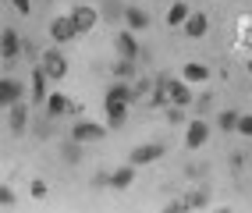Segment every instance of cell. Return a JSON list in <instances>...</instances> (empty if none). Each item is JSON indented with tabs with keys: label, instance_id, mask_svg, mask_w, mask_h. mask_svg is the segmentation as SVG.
I'll list each match as a JSON object with an SVG mask.
<instances>
[{
	"label": "cell",
	"instance_id": "cell-31",
	"mask_svg": "<svg viewBox=\"0 0 252 213\" xmlns=\"http://www.w3.org/2000/svg\"><path fill=\"white\" fill-rule=\"evenodd\" d=\"M167 210H171V213H181V210H189V203H185V199H171V203H167Z\"/></svg>",
	"mask_w": 252,
	"mask_h": 213
},
{
	"label": "cell",
	"instance_id": "cell-28",
	"mask_svg": "<svg viewBox=\"0 0 252 213\" xmlns=\"http://www.w3.org/2000/svg\"><path fill=\"white\" fill-rule=\"evenodd\" d=\"M0 206H14V188L0 185Z\"/></svg>",
	"mask_w": 252,
	"mask_h": 213
},
{
	"label": "cell",
	"instance_id": "cell-1",
	"mask_svg": "<svg viewBox=\"0 0 252 213\" xmlns=\"http://www.w3.org/2000/svg\"><path fill=\"white\" fill-rule=\"evenodd\" d=\"M39 64H43V71L50 75V82H61L64 75H68V57H64V54L57 50V46H50V50H43Z\"/></svg>",
	"mask_w": 252,
	"mask_h": 213
},
{
	"label": "cell",
	"instance_id": "cell-29",
	"mask_svg": "<svg viewBox=\"0 0 252 213\" xmlns=\"http://www.w3.org/2000/svg\"><path fill=\"white\" fill-rule=\"evenodd\" d=\"M11 7L18 14H32V0H11Z\"/></svg>",
	"mask_w": 252,
	"mask_h": 213
},
{
	"label": "cell",
	"instance_id": "cell-12",
	"mask_svg": "<svg viewBox=\"0 0 252 213\" xmlns=\"http://www.w3.org/2000/svg\"><path fill=\"white\" fill-rule=\"evenodd\" d=\"M167 92H171V103H178V107H189L195 100L185 78H167Z\"/></svg>",
	"mask_w": 252,
	"mask_h": 213
},
{
	"label": "cell",
	"instance_id": "cell-14",
	"mask_svg": "<svg viewBox=\"0 0 252 213\" xmlns=\"http://www.w3.org/2000/svg\"><path fill=\"white\" fill-rule=\"evenodd\" d=\"M107 107V128H121L128 121V107L131 103H121V100H103Z\"/></svg>",
	"mask_w": 252,
	"mask_h": 213
},
{
	"label": "cell",
	"instance_id": "cell-11",
	"mask_svg": "<svg viewBox=\"0 0 252 213\" xmlns=\"http://www.w3.org/2000/svg\"><path fill=\"white\" fill-rule=\"evenodd\" d=\"M114 46H117V57H128V61H139V39H135V32L131 29H125L121 36L114 39Z\"/></svg>",
	"mask_w": 252,
	"mask_h": 213
},
{
	"label": "cell",
	"instance_id": "cell-4",
	"mask_svg": "<svg viewBox=\"0 0 252 213\" xmlns=\"http://www.w3.org/2000/svg\"><path fill=\"white\" fill-rule=\"evenodd\" d=\"M107 135V124H96V121H75L71 124V139L75 142H99Z\"/></svg>",
	"mask_w": 252,
	"mask_h": 213
},
{
	"label": "cell",
	"instance_id": "cell-19",
	"mask_svg": "<svg viewBox=\"0 0 252 213\" xmlns=\"http://www.w3.org/2000/svg\"><path fill=\"white\" fill-rule=\"evenodd\" d=\"M125 25H128L131 32H142V29L149 25V14H146L142 7H128V11H125Z\"/></svg>",
	"mask_w": 252,
	"mask_h": 213
},
{
	"label": "cell",
	"instance_id": "cell-25",
	"mask_svg": "<svg viewBox=\"0 0 252 213\" xmlns=\"http://www.w3.org/2000/svg\"><path fill=\"white\" fill-rule=\"evenodd\" d=\"M238 135L252 139V114H242V118H238Z\"/></svg>",
	"mask_w": 252,
	"mask_h": 213
},
{
	"label": "cell",
	"instance_id": "cell-32",
	"mask_svg": "<svg viewBox=\"0 0 252 213\" xmlns=\"http://www.w3.org/2000/svg\"><path fill=\"white\" fill-rule=\"evenodd\" d=\"M210 100H213L210 92H206V96H199V100H195V107H199V110H210Z\"/></svg>",
	"mask_w": 252,
	"mask_h": 213
},
{
	"label": "cell",
	"instance_id": "cell-5",
	"mask_svg": "<svg viewBox=\"0 0 252 213\" xmlns=\"http://www.w3.org/2000/svg\"><path fill=\"white\" fill-rule=\"evenodd\" d=\"M75 36H78V29H75V22H71V14H61V18L50 22V39H54L57 46H61V43H71Z\"/></svg>",
	"mask_w": 252,
	"mask_h": 213
},
{
	"label": "cell",
	"instance_id": "cell-13",
	"mask_svg": "<svg viewBox=\"0 0 252 213\" xmlns=\"http://www.w3.org/2000/svg\"><path fill=\"white\" fill-rule=\"evenodd\" d=\"M68 14H71V22H75V29H78V32H89V29H96V7H89V4H78V7H71Z\"/></svg>",
	"mask_w": 252,
	"mask_h": 213
},
{
	"label": "cell",
	"instance_id": "cell-3",
	"mask_svg": "<svg viewBox=\"0 0 252 213\" xmlns=\"http://www.w3.org/2000/svg\"><path fill=\"white\" fill-rule=\"evenodd\" d=\"M167 150H163V142H142V146H135V150L128 153V163H135V167H146V163H153V160H160Z\"/></svg>",
	"mask_w": 252,
	"mask_h": 213
},
{
	"label": "cell",
	"instance_id": "cell-6",
	"mask_svg": "<svg viewBox=\"0 0 252 213\" xmlns=\"http://www.w3.org/2000/svg\"><path fill=\"white\" fill-rule=\"evenodd\" d=\"M25 96V86L18 78H0V110H7L11 103H18Z\"/></svg>",
	"mask_w": 252,
	"mask_h": 213
},
{
	"label": "cell",
	"instance_id": "cell-33",
	"mask_svg": "<svg viewBox=\"0 0 252 213\" xmlns=\"http://www.w3.org/2000/svg\"><path fill=\"white\" fill-rule=\"evenodd\" d=\"M249 75H252V61H249Z\"/></svg>",
	"mask_w": 252,
	"mask_h": 213
},
{
	"label": "cell",
	"instance_id": "cell-23",
	"mask_svg": "<svg viewBox=\"0 0 252 213\" xmlns=\"http://www.w3.org/2000/svg\"><path fill=\"white\" fill-rule=\"evenodd\" d=\"M185 203H189V206H206V203H210V192L195 188V192H189V195H185Z\"/></svg>",
	"mask_w": 252,
	"mask_h": 213
},
{
	"label": "cell",
	"instance_id": "cell-15",
	"mask_svg": "<svg viewBox=\"0 0 252 213\" xmlns=\"http://www.w3.org/2000/svg\"><path fill=\"white\" fill-rule=\"evenodd\" d=\"M167 103H171V92H167V75H160L157 78V86L153 89H149V107H153V110H167Z\"/></svg>",
	"mask_w": 252,
	"mask_h": 213
},
{
	"label": "cell",
	"instance_id": "cell-10",
	"mask_svg": "<svg viewBox=\"0 0 252 213\" xmlns=\"http://www.w3.org/2000/svg\"><path fill=\"white\" fill-rule=\"evenodd\" d=\"M181 29H185V36H189V39H203V36H206V29H210V18H206L203 11H192L189 18H185Z\"/></svg>",
	"mask_w": 252,
	"mask_h": 213
},
{
	"label": "cell",
	"instance_id": "cell-20",
	"mask_svg": "<svg viewBox=\"0 0 252 213\" xmlns=\"http://www.w3.org/2000/svg\"><path fill=\"white\" fill-rule=\"evenodd\" d=\"M139 68H135V61H128V57H117L114 64V78H121V82H135Z\"/></svg>",
	"mask_w": 252,
	"mask_h": 213
},
{
	"label": "cell",
	"instance_id": "cell-30",
	"mask_svg": "<svg viewBox=\"0 0 252 213\" xmlns=\"http://www.w3.org/2000/svg\"><path fill=\"white\" fill-rule=\"evenodd\" d=\"M93 188H110V174H96L93 178Z\"/></svg>",
	"mask_w": 252,
	"mask_h": 213
},
{
	"label": "cell",
	"instance_id": "cell-2",
	"mask_svg": "<svg viewBox=\"0 0 252 213\" xmlns=\"http://www.w3.org/2000/svg\"><path fill=\"white\" fill-rule=\"evenodd\" d=\"M22 54H25V39L7 25L4 32H0V57H4V61H18Z\"/></svg>",
	"mask_w": 252,
	"mask_h": 213
},
{
	"label": "cell",
	"instance_id": "cell-9",
	"mask_svg": "<svg viewBox=\"0 0 252 213\" xmlns=\"http://www.w3.org/2000/svg\"><path fill=\"white\" fill-rule=\"evenodd\" d=\"M46 96H50V75L36 61V68H32V103H46Z\"/></svg>",
	"mask_w": 252,
	"mask_h": 213
},
{
	"label": "cell",
	"instance_id": "cell-27",
	"mask_svg": "<svg viewBox=\"0 0 252 213\" xmlns=\"http://www.w3.org/2000/svg\"><path fill=\"white\" fill-rule=\"evenodd\" d=\"M29 192H32V199H46V182H39V178H36Z\"/></svg>",
	"mask_w": 252,
	"mask_h": 213
},
{
	"label": "cell",
	"instance_id": "cell-24",
	"mask_svg": "<svg viewBox=\"0 0 252 213\" xmlns=\"http://www.w3.org/2000/svg\"><path fill=\"white\" fill-rule=\"evenodd\" d=\"M64 156H68V163H78L82 160V142H68V146H64Z\"/></svg>",
	"mask_w": 252,
	"mask_h": 213
},
{
	"label": "cell",
	"instance_id": "cell-17",
	"mask_svg": "<svg viewBox=\"0 0 252 213\" xmlns=\"http://www.w3.org/2000/svg\"><path fill=\"white\" fill-rule=\"evenodd\" d=\"M181 78L189 82V86H192V82H206L210 78V68H206V64H199V61H189L181 68Z\"/></svg>",
	"mask_w": 252,
	"mask_h": 213
},
{
	"label": "cell",
	"instance_id": "cell-18",
	"mask_svg": "<svg viewBox=\"0 0 252 213\" xmlns=\"http://www.w3.org/2000/svg\"><path fill=\"white\" fill-rule=\"evenodd\" d=\"M131 182H135V163H125L110 174V188H128Z\"/></svg>",
	"mask_w": 252,
	"mask_h": 213
},
{
	"label": "cell",
	"instance_id": "cell-16",
	"mask_svg": "<svg viewBox=\"0 0 252 213\" xmlns=\"http://www.w3.org/2000/svg\"><path fill=\"white\" fill-rule=\"evenodd\" d=\"M46 114H50V118H64V114H71V100L64 92H50L46 96Z\"/></svg>",
	"mask_w": 252,
	"mask_h": 213
},
{
	"label": "cell",
	"instance_id": "cell-22",
	"mask_svg": "<svg viewBox=\"0 0 252 213\" xmlns=\"http://www.w3.org/2000/svg\"><path fill=\"white\" fill-rule=\"evenodd\" d=\"M238 118H242L238 110H224L220 118H217V128H220V132H238Z\"/></svg>",
	"mask_w": 252,
	"mask_h": 213
},
{
	"label": "cell",
	"instance_id": "cell-7",
	"mask_svg": "<svg viewBox=\"0 0 252 213\" xmlns=\"http://www.w3.org/2000/svg\"><path fill=\"white\" fill-rule=\"evenodd\" d=\"M7 128H11V135H22L29 128V107H25V100L7 107Z\"/></svg>",
	"mask_w": 252,
	"mask_h": 213
},
{
	"label": "cell",
	"instance_id": "cell-26",
	"mask_svg": "<svg viewBox=\"0 0 252 213\" xmlns=\"http://www.w3.org/2000/svg\"><path fill=\"white\" fill-rule=\"evenodd\" d=\"M131 89H135V100H139V96H146L153 86H149V78H135V82H131Z\"/></svg>",
	"mask_w": 252,
	"mask_h": 213
},
{
	"label": "cell",
	"instance_id": "cell-8",
	"mask_svg": "<svg viewBox=\"0 0 252 213\" xmlns=\"http://www.w3.org/2000/svg\"><path fill=\"white\" fill-rule=\"evenodd\" d=\"M206 139H210V124H206L203 118H195L189 128H185V146H189V150H199V146H206Z\"/></svg>",
	"mask_w": 252,
	"mask_h": 213
},
{
	"label": "cell",
	"instance_id": "cell-21",
	"mask_svg": "<svg viewBox=\"0 0 252 213\" xmlns=\"http://www.w3.org/2000/svg\"><path fill=\"white\" fill-rule=\"evenodd\" d=\"M189 14H192V7L189 4H185V0H178V4H171V11H167V25H185V18H189Z\"/></svg>",
	"mask_w": 252,
	"mask_h": 213
},
{
	"label": "cell",
	"instance_id": "cell-34",
	"mask_svg": "<svg viewBox=\"0 0 252 213\" xmlns=\"http://www.w3.org/2000/svg\"><path fill=\"white\" fill-rule=\"evenodd\" d=\"M0 61H4V57H0Z\"/></svg>",
	"mask_w": 252,
	"mask_h": 213
}]
</instances>
